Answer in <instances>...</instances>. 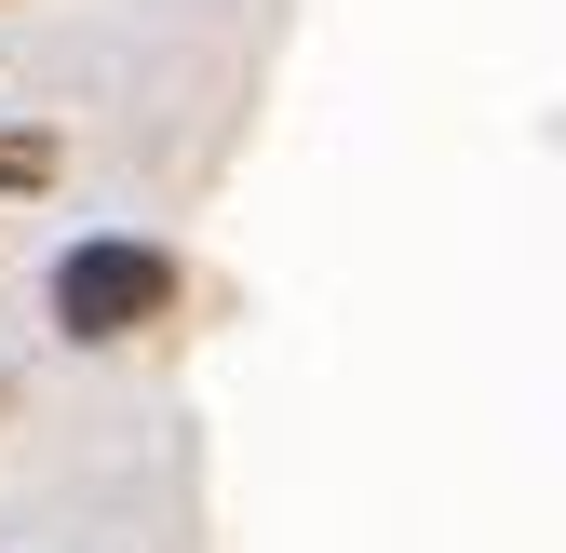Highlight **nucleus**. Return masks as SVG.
I'll return each mask as SVG.
<instances>
[{"instance_id":"nucleus-2","label":"nucleus","mask_w":566,"mask_h":553,"mask_svg":"<svg viewBox=\"0 0 566 553\" xmlns=\"http://www.w3.org/2000/svg\"><path fill=\"white\" fill-rule=\"evenodd\" d=\"M54 122H0V202H28V189H54Z\"/></svg>"},{"instance_id":"nucleus-1","label":"nucleus","mask_w":566,"mask_h":553,"mask_svg":"<svg viewBox=\"0 0 566 553\" xmlns=\"http://www.w3.org/2000/svg\"><path fill=\"white\" fill-rule=\"evenodd\" d=\"M176 298H189V270L149 230H82L41 270V324L67 337V352H135L149 324H176Z\"/></svg>"}]
</instances>
